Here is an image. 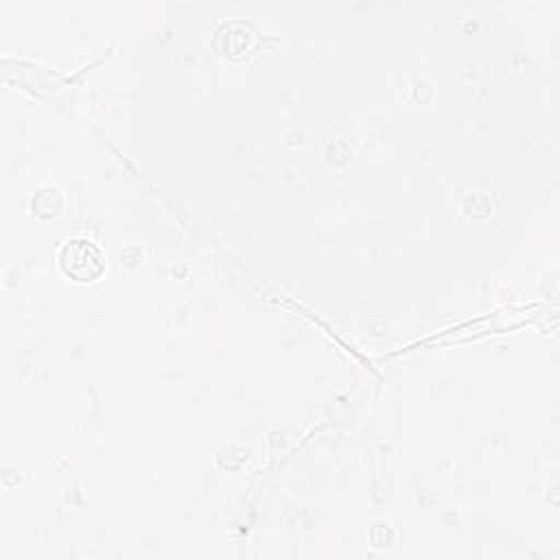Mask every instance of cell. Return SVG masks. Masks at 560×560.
<instances>
[{"label": "cell", "mask_w": 560, "mask_h": 560, "mask_svg": "<svg viewBox=\"0 0 560 560\" xmlns=\"http://www.w3.org/2000/svg\"><path fill=\"white\" fill-rule=\"evenodd\" d=\"M61 271L74 282H94L105 271V254L88 238H70L59 252Z\"/></svg>", "instance_id": "cell-1"}]
</instances>
